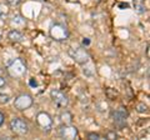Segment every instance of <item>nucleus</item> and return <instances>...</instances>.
I'll return each mask as SVG.
<instances>
[{
  "label": "nucleus",
  "instance_id": "nucleus-18",
  "mask_svg": "<svg viewBox=\"0 0 150 140\" xmlns=\"http://www.w3.org/2000/svg\"><path fill=\"white\" fill-rule=\"evenodd\" d=\"M6 1L10 4V5H13V6H15V5H18L19 3L21 1V0H6Z\"/></svg>",
  "mask_w": 150,
  "mask_h": 140
},
{
  "label": "nucleus",
  "instance_id": "nucleus-17",
  "mask_svg": "<svg viewBox=\"0 0 150 140\" xmlns=\"http://www.w3.org/2000/svg\"><path fill=\"white\" fill-rule=\"evenodd\" d=\"M5 85H6V81H5V79H4L1 75H0V90H1L5 86Z\"/></svg>",
  "mask_w": 150,
  "mask_h": 140
},
{
  "label": "nucleus",
  "instance_id": "nucleus-12",
  "mask_svg": "<svg viewBox=\"0 0 150 140\" xmlns=\"http://www.w3.org/2000/svg\"><path fill=\"white\" fill-rule=\"evenodd\" d=\"M11 24L13 25H15V26H19V25H24L25 24V19L23 16H20V15H15L13 18V20H11Z\"/></svg>",
  "mask_w": 150,
  "mask_h": 140
},
{
  "label": "nucleus",
  "instance_id": "nucleus-22",
  "mask_svg": "<svg viewBox=\"0 0 150 140\" xmlns=\"http://www.w3.org/2000/svg\"><path fill=\"white\" fill-rule=\"evenodd\" d=\"M3 74H4V69H1V68H0V75L3 76Z\"/></svg>",
  "mask_w": 150,
  "mask_h": 140
},
{
  "label": "nucleus",
  "instance_id": "nucleus-7",
  "mask_svg": "<svg viewBox=\"0 0 150 140\" xmlns=\"http://www.w3.org/2000/svg\"><path fill=\"white\" fill-rule=\"evenodd\" d=\"M59 135L63 139H68V140H74L78 138V129L73 127V125H68V124H63L59 128Z\"/></svg>",
  "mask_w": 150,
  "mask_h": 140
},
{
  "label": "nucleus",
  "instance_id": "nucleus-15",
  "mask_svg": "<svg viewBox=\"0 0 150 140\" xmlns=\"http://www.w3.org/2000/svg\"><path fill=\"white\" fill-rule=\"evenodd\" d=\"M88 139H91V140H95V139H105V136L98 134V133H89L88 134Z\"/></svg>",
  "mask_w": 150,
  "mask_h": 140
},
{
  "label": "nucleus",
  "instance_id": "nucleus-3",
  "mask_svg": "<svg viewBox=\"0 0 150 140\" xmlns=\"http://www.w3.org/2000/svg\"><path fill=\"white\" fill-rule=\"evenodd\" d=\"M49 34L51 36V39H54L56 41H64L69 38V30L68 28L63 24H53L50 26Z\"/></svg>",
  "mask_w": 150,
  "mask_h": 140
},
{
  "label": "nucleus",
  "instance_id": "nucleus-10",
  "mask_svg": "<svg viewBox=\"0 0 150 140\" xmlns=\"http://www.w3.org/2000/svg\"><path fill=\"white\" fill-rule=\"evenodd\" d=\"M8 39L13 41V43H20L24 40V34L21 31H19L18 29H13L8 33Z\"/></svg>",
  "mask_w": 150,
  "mask_h": 140
},
{
  "label": "nucleus",
  "instance_id": "nucleus-21",
  "mask_svg": "<svg viewBox=\"0 0 150 140\" xmlns=\"http://www.w3.org/2000/svg\"><path fill=\"white\" fill-rule=\"evenodd\" d=\"M146 57L149 58V45L146 46Z\"/></svg>",
  "mask_w": 150,
  "mask_h": 140
},
{
  "label": "nucleus",
  "instance_id": "nucleus-9",
  "mask_svg": "<svg viewBox=\"0 0 150 140\" xmlns=\"http://www.w3.org/2000/svg\"><path fill=\"white\" fill-rule=\"evenodd\" d=\"M126 118H128V113H126L123 108L112 111V119H114V123L118 125V127H123L126 121Z\"/></svg>",
  "mask_w": 150,
  "mask_h": 140
},
{
  "label": "nucleus",
  "instance_id": "nucleus-2",
  "mask_svg": "<svg viewBox=\"0 0 150 140\" xmlns=\"http://www.w3.org/2000/svg\"><path fill=\"white\" fill-rule=\"evenodd\" d=\"M10 129L14 134L20 135V136H24L29 133V125H28L26 121L23 118H19V116H14L10 120Z\"/></svg>",
  "mask_w": 150,
  "mask_h": 140
},
{
  "label": "nucleus",
  "instance_id": "nucleus-5",
  "mask_svg": "<svg viewBox=\"0 0 150 140\" xmlns=\"http://www.w3.org/2000/svg\"><path fill=\"white\" fill-rule=\"evenodd\" d=\"M31 105H33V96L29 94H19L14 99V108L20 111L29 109Z\"/></svg>",
  "mask_w": 150,
  "mask_h": 140
},
{
  "label": "nucleus",
  "instance_id": "nucleus-1",
  "mask_svg": "<svg viewBox=\"0 0 150 140\" xmlns=\"http://www.w3.org/2000/svg\"><path fill=\"white\" fill-rule=\"evenodd\" d=\"M8 74L11 78H23L26 74V64L24 60L18 58L14 59L13 62L8 65Z\"/></svg>",
  "mask_w": 150,
  "mask_h": 140
},
{
  "label": "nucleus",
  "instance_id": "nucleus-4",
  "mask_svg": "<svg viewBox=\"0 0 150 140\" xmlns=\"http://www.w3.org/2000/svg\"><path fill=\"white\" fill-rule=\"evenodd\" d=\"M69 55L71 57V59L74 62H76L78 64L84 65L89 62L90 59V55H89L88 50L84 48H75V49H70L69 50Z\"/></svg>",
  "mask_w": 150,
  "mask_h": 140
},
{
  "label": "nucleus",
  "instance_id": "nucleus-11",
  "mask_svg": "<svg viewBox=\"0 0 150 140\" xmlns=\"http://www.w3.org/2000/svg\"><path fill=\"white\" fill-rule=\"evenodd\" d=\"M8 14H9V8L5 4H0V20L6 19Z\"/></svg>",
  "mask_w": 150,
  "mask_h": 140
},
{
  "label": "nucleus",
  "instance_id": "nucleus-19",
  "mask_svg": "<svg viewBox=\"0 0 150 140\" xmlns=\"http://www.w3.org/2000/svg\"><path fill=\"white\" fill-rule=\"evenodd\" d=\"M4 120H5V116H4V114L0 111V127L4 124Z\"/></svg>",
  "mask_w": 150,
  "mask_h": 140
},
{
  "label": "nucleus",
  "instance_id": "nucleus-16",
  "mask_svg": "<svg viewBox=\"0 0 150 140\" xmlns=\"http://www.w3.org/2000/svg\"><path fill=\"white\" fill-rule=\"evenodd\" d=\"M116 138H118V135H116L115 132H109L105 135V139H116Z\"/></svg>",
  "mask_w": 150,
  "mask_h": 140
},
{
  "label": "nucleus",
  "instance_id": "nucleus-20",
  "mask_svg": "<svg viewBox=\"0 0 150 140\" xmlns=\"http://www.w3.org/2000/svg\"><path fill=\"white\" fill-rule=\"evenodd\" d=\"M83 44L84 45H89V44H90V40H89L88 38H84L83 39Z\"/></svg>",
  "mask_w": 150,
  "mask_h": 140
},
{
  "label": "nucleus",
  "instance_id": "nucleus-8",
  "mask_svg": "<svg viewBox=\"0 0 150 140\" xmlns=\"http://www.w3.org/2000/svg\"><path fill=\"white\" fill-rule=\"evenodd\" d=\"M50 98H51V100L55 103V105H58L59 108H67L68 104H69L68 96L60 90H51Z\"/></svg>",
  "mask_w": 150,
  "mask_h": 140
},
{
  "label": "nucleus",
  "instance_id": "nucleus-23",
  "mask_svg": "<svg viewBox=\"0 0 150 140\" xmlns=\"http://www.w3.org/2000/svg\"><path fill=\"white\" fill-rule=\"evenodd\" d=\"M0 41H1V35H0Z\"/></svg>",
  "mask_w": 150,
  "mask_h": 140
},
{
  "label": "nucleus",
  "instance_id": "nucleus-14",
  "mask_svg": "<svg viewBox=\"0 0 150 140\" xmlns=\"http://www.w3.org/2000/svg\"><path fill=\"white\" fill-rule=\"evenodd\" d=\"M137 110L139 111V113H146L148 111V105H145L144 103H139V104L137 105Z\"/></svg>",
  "mask_w": 150,
  "mask_h": 140
},
{
  "label": "nucleus",
  "instance_id": "nucleus-13",
  "mask_svg": "<svg viewBox=\"0 0 150 140\" xmlns=\"http://www.w3.org/2000/svg\"><path fill=\"white\" fill-rule=\"evenodd\" d=\"M10 95L9 94H1L0 93V104H8L9 101H10Z\"/></svg>",
  "mask_w": 150,
  "mask_h": 140
},
{
  "label": "nucleus",
  "instance_id": "nucleus-6",
  "mask_svg": "<svg viewBox=\"0 0 150 140\" xmlns=\"http://www.w3.org/2000/svg\"><path fill=\"white\" fill-rule=\"evenodd\" d=\"M36 124L41 130L49 132L51 127H53V119H51V116L48 113L40 111V113H38V115H36Z\"/></svg>",
  "mask_w": 150,
  "mask_h": 140
}]
</instances>
